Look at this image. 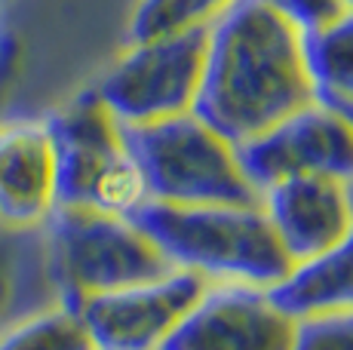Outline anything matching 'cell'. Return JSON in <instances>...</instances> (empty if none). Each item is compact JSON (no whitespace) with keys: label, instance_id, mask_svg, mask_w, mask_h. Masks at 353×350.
<instances>
[{"label":"cell","instance_id":"obj_1","mask_svg":"<svg viewBox=\"0 0 353 350\" xmlns=\"http://www.w3.org/2000/svg\"><path fill=\"white\" fill-rule=\"evenodd\" d=\"M301 34L264 0H230L206 25L191 114L234 147L314 105Z\"/></svg>","mask_w":353,"mask_h":350},{"label":"cell","instance_id":"obj_2","mask_svg":"<svg viewBox=\"0 0 353 350\" xmlns=\"http://www.w3.org/2000/svg\"><path fill=\"white\" fill-rule=\"evenodd\" d=\"M129 218L169 267L191 271L209 286L274 289L292 267L258 203L172 206L148 200Z\"/></svg>","mask_w":353,"mask_h":350},{"label":"cell","instance_id":"obj_3","mask_svg":"<svg viewBox=\"0 0 353 350\" xmlns=\"http://www.w3.org/2000/svg\"><path fill=\"white\" fill-rule=\"evenodd\" d=\"M148 185V200L172 206H255L236 147L191 111L148 126H120Z\"/></svg>","mask_w":353,"mask_h":350},{"label":"cell","instance_id":"obj_4","mask_svg":"<svg viewBox=\"0 0 353 350\" xmlns=\"http://www.w3.org/2000/svg\"><path fill=\"white\" fill-rule=\"evenodd\" d=\"M56 145L59 206L129 218L148 203V185L129 154L120 123L92 90L46 117Z\"/></svg>","mask_w":353,"mask_h":350},{"label":"cell","instance_id":"obj_5","mask_svg":"<svg viewBox=\"0 0 353 350\" xmlns=\"http://www.w3.org/2000/svg\"><path fill=\"white\" fill-rule=\"evenodd\" d=\"M40 231L46 237V271L68 307L169 271V261L132 218L59 206Z\"/></svg>","mask_w":353,"mask_h":350},{"label":"cell","instance_id":"obj_6","mask_svg":"<svg viewBox=\"0 0 353 350\" xmlns=\"http://www.w3.org/2000/svg\"><path fill=\"white\" fill-rule=\"evenodd\" d=\"M203 52L206 25L129 43L90 90L120 126H148L179 117L194 107Z\"/></svg>","mask_w":353,"mask_h":350},{"label":"cell","instance_id":"obj_7","mask_svg":"<svg viewBox=\"0 0 353 350\" xmlns=\"http://www.w3.org/2000/svg\"><path fill=\"white\" fill-rule=\"evenodd\" d=\"M209 282L169 267L166 274L77 301L92 350H160Z\"/></svg>","mask_w":353,"mask_h":350},{"label":"cell","instance_id":"obj_8","mask_svg":"<svg viewBox=\"0 0 353 350\" xmlns=\"http://www.w3.org/2000/svg\"><path fill=\"white\" fill-rule=\"evenodd\" d=\"M236 160L258 197L289 175H329L353 187V123L344 111L314 102L240 145Z\"/></svg>","mask_w":353,"mask_h":350},{"label":"cell","instance_id":"obj_9","mask_svg":"<svg viewBox=\"0 0 353 350\" xmlns=\"http://www.w3.org/2000/svg\"><path fill=\"white\" fill-rule=\"evenodd\" d=\"M295 329L268 289L206 286L160 350H292Z\"/></svg>","mask_w":353,"mask_h":350},{"label":"cell","instance_id":"obj_10","mask_svg":"<svg viewBox=\"0 0 353 350\" xmlns=\"http://www.w3.org/2000/svg\"><path fill=\"white\" fill-rule=\"evenodd\" d=\"M56 209V145L46 117H0V227L40 231Z\"/></svg>","mask_w":353,"mask_h":350},{"label":"cell","instance_id":"obj_11","mask_svg":"<svg viewBox=\"0 0 353 350\" xmlns=\"http://www.w3.org/2000/svg\"><path fill=\"white\" fill-rule=\"evenodd\" d=\"M286 258L304 261L323 252L353 227V187L329 175H289L258 197Z\"/></svg>","mask_w":353,"mask_h":350},{"label":"cell","instance_id":"obj_12","mask_svg":"<svg viewBox=\"0 0 353 350\" xmlns=\"http://www.w3.org/2000/svg\"><path fill=\"white\" fill-rule=\"evenodd\" d=\"M268 292L298 322L353 313V227L329 249L295 261Z\"/></svg>","mask_w":353,"mask_h":350},{"label":"cell","instance_id":"obj_13","mask_svg":"<svg viewBox=\"0 0 353 350\" xmlns=\"http://www.w3.org/2000/svg\"><path fill=\"white\" fill-rule=\"evenodd\" d=\"M301 50L316 102L335 111L353 107V6L320 31L301 34Z\"/></svg>","mask_w":353,"mask_h":350},{"label":"cell","instance_id":"obj_14","mask_svg":"<svg viewBox=\"0 0 353 350\" xmlns=\"http://www.w3.org/2000/svg\"><path fill=\"white\" fill-rule=\"evenodd\" d=\"M0 350H92V344L77 311L56 301L6 326L0 332Z\"/></svg>","mask_w":353,"mask_h":350},{"label":"cell","instance_id":"obj_15","mask_svg":"<svg viewBox=\"0 0 353 350\" xmlns=\"http://www.w3.org/2000/svg\"><path fill=\"white\" fill-rule=\"evenodd\" d=\"M228 3L230 0H139L126 25L129 43L209 25Z\"/></svg>","mask_w":353,"mask_h":350},{"label":"cell","instance_id":"obj_16","mask_svg":"<svg viewBox=\"0 0 353 350\" xmlns=\"http://www.w3.org/2000/svg\"><path fill=\"white\" fill-rule=\"evenodd\" d=\"M292 350H353V313L301 320Z\"/></svg>","mask_w":353,"mask_h":350},{"label":"cell","instance_id":"obj_17","mask_svg":"<svg viewBox=\"0 0 353 350\" xmlns=\"http://www.w3.org/2000/svg\"><path fill=\"white\" fill-rule=\"evenodd\" d=\"M276 16H283L298 34H310L338 19L347 6L341 0H264Z\"/></svg>","mask_w":353,"mask_h":350},{"label":"cell","instance_id":"obj_18","mask_svg":"<svg viewBox=\"0 0 353 350\" xmlns=\"http://www.w3.org/2000/svg\"><path fill=\"white\" fill-rule=\"evenodd\" d=\"M16 74H19V40L10 31H0V114H3V105L10 99L12 86H16Z\"/></svg>","mask_w":353,"mask_h":350},{"label":"cell","instance_id":"obj_19","mask_svg":"<svg viewBox=\"0 0 353 350\" xmlns=\"http://www.w3.org/2000/svg\"><path fill=\"white\" fill-rule=\"evenodd\" d=\"M12 295H16V265H12L10 252L0 246V322L10 311Z\"/></svg>","mask_w":353,"mask_h":350},{"label":"cell","instance_id":"obj_20","mask_svg":"<svg viewBox=\"0 0 353 350\" xmlns=\"http://www.w3.org/2000/svg\"><path fill=\"white\" fill-rule=\"evenodd\" d=\"M344 114H347V120H350V123H353V107H347V111H344Z\"/></svg>","mask_w":353,"mask_h":350},{"label":"cell","instance_id":"obj_21","mask_svg":"<svg viewBox=\"0 0 353 350\" xmlns=\"http://www.w3.org/2000/svg\"><path fill=\"white\" fill-rule=\"evenodd\" d=\"M341 3H344V6H353V0H341Z\"/></svg>","mask_w":353,"mask_h":350},{"label":"cell","instance_id":"obj_22","mask_svg":"<svg viewBox=\"0 0 353 350\" xmlns=\"http://www.w3.org/2000/svg\"><path fill=\"white\" fill-rule=\"evenodd\" d=\"M0 3H6V0H0Z\"/></svg>","mask_w":353,"mask_h":350}]
</instances>
